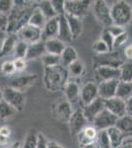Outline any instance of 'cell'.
<instances>
[{"mask_svg":"<svg viewBox=\"0 0 132 148\" xmlns=\"http://www.w3.org/2000/svg\"><path fill=\"white\" fill-rule=\"evenodd\" d=\"M37 5L38 2L15 0L13 9L8 15L6 34H17V32L24 26L28 25L31 14Z\"/></svg>","mask_w":132,"mask_h":148,"instance_id":"obj_1","label":"cell"},{"mask_svg":"<svg viewBox=\"0 0 132 148\" xmlns=\"http://www.w3.org/2000/svg\"><path fill=\"white\" fill-rule=\"evenodd\" d=\"M69 81V73L63 65H55L44 68V82L49 92H57L63 90L64 86Z\"/></svg>","mask_w":132,"mask_h":148,"instance_id":"obj_2","label":"cell"},{"mask_svg":"<svg viewBox=\"0 0 132 148\" xmlns=\"http://www.w3.org/2000/svg\"><path fill=\"white\" fill-rule=\"evenodd\" d=\"M110 16L114 25L124 28L132 21V6L123 0L114 2L110 6Z\"/></svg>","mask_w":132,"mask_h":148,"instance_id":"obj_3","label":"cell"},{"mask_svg":"<svg viewBox=\"0 0 132 148\" xmlns=\"http://www.w3.org/2000/svg\"><path fill=\"white\" fill-rule=\"evenodd\" d=\"M124 61L120 57V54L116 51H112L104 54H96L93 57L94 69L99 67H112L119 68Z\"/></svg>","mask_w":132,"mask_h":148,"instance_id":"obj_4","label":"cell"},{"mask_svg":"<svg viewBox=\"0 0 132 148\" xmlns=\"http://www.w3.org/2000/svg\"><path fill=\"white\" fill-rule=\"evenodd\" d=\"M3 100L7 104L10 105L16 112H22L25 108V93L17 91V90L9 87V86L3 88Z\"/></svg>","mask_w":132,"mask_h":148,"instance_id":"obj_5","label":"cell"},{"mask_svg":"<svg viewBox=\"0 0 132 148\" xmlns=\"http://www.w3.org/2000/svg\"><path fill=\"white\" fill-rule=\"evenodd\" d=\"M92 4L93 1L90 0H65L64 10L67 15L82 19Z\"/></svg>","mask_w":132,"mask_h":148,"instance_id":"obj_6","label":"cell"},{"mask_svg":"<svg viewBox=\"0 0 132 148\" xmlns=\"http://www.w3.org/2000/svg\"><path fill=\"white\" fill-rule=\"evenodd\" d=\"M93 11L96 19L104 26L105 28L112 25L111 16H110V6L107 1L104 0H96L93 1Z\"/></svg>","mask_w":132,"mask_h":148,"instance_id":"obj_7","label":"cell"},{"mask_svg":"<svg viewBox=\"0 0 132 148\" xmlns=\"http://www.w3.org/2000/svg\"><path fill=\"white\" fill-rule=\"evenodd\" d=\"M51 110L52 114L56 120L67 123H68L71 114L73 113L71 104L67 102L65 99H62V98L58 99L52 104Z\"/></svg>","mask_w":132,"mask_h":148,"instance_id":"obj_8","label":"cell"},{"mask_svg":"<svg viewBox=\"0 0 132 148\" xmlns=\"http://www.w3.org/2000/svg\"><path fill=\"white\" fill-rule=\"evenodd\" d=\"M16 35L19 40H22L28 45L35 44L42 40V31L29 24L24 26L21 30H19Z\"/></svg>","mask_w":132,"mask_h":148,"instance_id":"obj_9","label":"cell"},{"mask_svg":"<svg viewBox=\"0 0 132 148\" xmlns=\"http://www.w3.org/2000/svg\"><path fill=\"white\" fill-rule=\"evenodd\" d=\"M88 123L89 121L84 116L82 110L79 109L73 111V113H72L70 116V120L68 121L69 130H70L71 134L78 135L79 133H81L85 130V127H87Z\"/></svg>","mask_w":132,"mask_h":148,"instance_id":"obj_10","label":"cell"},{"mask_svg":"<svg viewBox=\"0 0 132 148\" xmlns=\"http://www.w3.org/2000/svg\"><path fill=\"white\" fill-rule=\"evenodd\" d=\"M37 79L38 76L36 74H25V75L16 76L10 80L8 86L17 90V91L25 93V91H27L29 88L35 84Z\"/></svg>","mask_w":132,"mask_h":148,"instance_id":"obj_11","label":"cell"},{"mask_svg":"<svg viewBox=\"0 0 132 148\" xmlns=\"http://www.w3.org/2000/svg\"><path fill=\"white\" fill-rule=\"evenodd\" d=\"M99 98L98 84L95 81L89 80L84 83L80 90V100L84 105H89Z\"/></svg>","mask_w":132,"mask_h":148,"instance_id":"obj_12","label":"cell"},{"mask_svg":"<svg viewBox=\"0 0 132 148\" xmlns=\"http://www.w3.org/2000/svg\"><path fill=\"white\" fill-rule=\"evenodd\" d=\"M117 118L109 113L107 110H104L101 114H98L93 121V126L98 131L99 130H107L111 126H114L116 123Z\"/></svg>","mask_w":132,"mask_h":148,"instance_id":"obj_13","label":"cell"},{"mask_svg":"<svg viewBox=\"0 0 132 148\" xmlns=\"http://www.w3.org/2000/svg\"><path fill=\"white\" fill-rule=\"evenodd\" d=\"M105 109V101L103 99H101V98H98L97 100H95L91 104L86 105L82 109V111L85 118L89 121V123H92L96 116L102 113Z\"/></svg>","mask_w":132,"mask_h":148,"instance_id":"obj_14","label":"cell"},{"mask_svg":"<svg viewBox=\"0 0 132 148\" xmlns=\"http://www.w3.org/2000/svg\"><path fill=\"white\" fill-rule=\"evenodd\" d=\"M119 80H109L102 81L100 84H98V90H99V98L104 101L109 100L111 98L116 97V88Z\"/></svg>","mask_w":132,"mask_h":148,"instance_id":"obj_15","label":"cell"},{"mask_svg":"<svg viewBox=\"0 0 132 148\" xmlns=\"http://www.w3.org/2000/svg\"><path fill=\"white\" fill-rule=\"evenodd\" d=\"M105 110L116 116L117 119L125 116V101L119 99L117 97H114L109 100L105 101Z\"/></svg>","mask_w":132,"mask_h":148,"instance_id":"obj_16","label":"cell"},{"mask_svg":"<svg viewBox=\"0 0 132 148\" xmlns=\"http://www.w3.org/2000/svg\"><path fill=\"white\" fill-rule=\"evenodd\" d=\"M80 90L81 87L77 81L69 80L63 88L64 99L70 104H75L80 99Z\"/></svg>","mask_w":132,"mask_h":148,"instance_id":"obj_17","label":"cell"},{"mask_svg":"<svg viewBox=\"0 0 132 148\" xmlns=\"http://www.w3.org/2000/svg\"><path fill=\"white\" fill-rule=\"evenodd\" d=\"M47 53L45 51L44 40H42L35 44L29 45L27 54H26V60H34V59L42 58Z\"/></svg>","mask_w":132,"mask_h":148,"instance_id":"obj_18","label":"cell"},{"mask_svg":"<svg viewBox=\"0 0 132 148\" xmlns=\"http://www.w3.org/2000/svg\"><path fill=\"white\" fill-rule=\"evenodd\" d=\"M57 39H59L64 44L71 42L73 40L70 32V28H69V25L67 23L65 14L58 16V34H57Z\"/></svg>","mask_w":132,"mask_h":148,"instance_id":"obj_19","label":"cell"},{"mask_svg":"<svg viewBox=\"0 0 132 148\" xmlns=\"http://www.w3.org/2000/svg\"><path fill=\"white\" fill-rule=\"evenodd\" d=\"M95 73L101 82L109 80H119V68L99 67L95 69Z\"/></svg>","mask_w":132,"mask_h":148,"instance_id":"obj_20","label":"cell"},{"mask_svg":"<svg viewBox=\"0 0 132 148\" xmlns=\"http://www.w3.org/2000/svg\"><path fill=\"white\" fill-rule=\"evenodd\" d=\"M58 34V16L47 21L42 29V40H49L52 38H57Z\"/></svg>","mask_w":132,"mask_h":148,"instance_id":"obj_21","label":"cell"},{"mask_svg":"<svg viewBox=\"0 0 132 148\" xmlns=\"http://www.w3.org/2000/svg\"><path fill=\"white\" fill-rule=\"evenodd\" d=\"M44 45H45L47 53L54 54V56H61L64 49L66 47L65 44H64L63 42H61L59 39H57V38H52V39L45 40Z\"/></svg>","mask_w":132,"mask_h":148,"instance_id":"obj_22","label":"cell"},{"mask_svg":"<svg viewBox=\"0 0 132 148\" xmlns=\"http://www.w3.org/2000/svg\"><path fill=\"white\" fill-rule=\"evenodd\" d=\"M17 42H18V37H17L16 34H6L1 49H0V57L6 56L12 53L14 51Z\"/></svg>","mask_w":132,"mask_h":148,"instance_id":"obj_23","label":"cell"},{"mask_svg":"<svg viewBox=\"0 0 132 148\" xmlns=\"http://www.w3.org/2000/svg\"><path fill=\"white\" fill-rule=\"evenodd\" d=\"M65 17L67 20V23H68V25H69V28H70L72 39L76 40L77 38H79V36L82 34V32H83L82 19L73 17V16L67 15V14H65Z\"/></svg>","mask_w":132,"mask_h":148,"instance_id":"obj_24","label":"cell"},{"mask_svg":"<svg viewBox=\"0 0 132 148\" xmlns=\"http://www.w3.org/2000/svg\"><path fill=\"white\" fill-rule=\"evenodd\" d=\"M76 60H78V53L76 49L73 47L66 46L60 56V64L64 67H67Z\"/></svg>","mask_w":132,"mask_h":148,"instance_id":"obj_25","label":"cell"},{"mask_svg":"<svg viewBox=\"0 0 132 148\" xmlns=\"http://www.w3.org/2000/svg\"><path fill=\"white\" fill-rule=\"evenodd\" d=\"M45 23H47V19H45V17L44 16V14L40 12V9L38 8V5H37V7L34 9V11L32 12V14H31L28 24L33 26V27L40 29V30L42 31Z\"/></svg>","mask_w":132,"mask_h":148,"instance_id":"obj_26","label":"cell"},{"mask_svg":"<svg viewBox=\"0 0 132 148\" xmlns=\"http://www.w3.org/2000/svg\"><path fill=\"white\" fill-rule=\"evenodd\" d=\"M107 134H109L111 147L118 148L122 144V142H123L125 135H124L118 128L116 127V126H111L109 130H107Z\"/></svg>","mask_w":132,"mask_h":148,"instance_id":"obj_27","label":"cell"},{"mask_svg":"<svg viewBox=\"0 0 132 148\" xmlns=\"http://www.w3.org/2000/svg\"><path fill=\"white\" fill-rule=\"evenodd\" d=\"M114 126L118 128L125 136L131 135L132 134V118L125 114V116L117 119L116 123Z\"/></svg>","mask_w":132,"mask_h":148,"instance_id":"obj_28","label":"cell"},{"mask_svg":"<svg viewBox=\"0 0 132 148\" xmlns=\"http://www.w3.org/2000/svg\"><path fill=\"white\" fill-rule=\"evenodd\" d=\"M131 96H132V83L119 81L118 84H117L116 97L123 100V101H126Z\"/></svg>","mask_w":132,"mask_h":148,"instance_id":"obj_29","label":"cell"},{"mask_svg":"<svg viewBox=\"0 0 132 148\" xmlns=\"http://www.w3.org/2000/svg\"><path fill=\"white\" fill-rule=\"evenodd\" d=\"M119 81L132 83V61H124L119 67Z\"/></svg>","mask_w":132,"mask_h":148,"instance_id":"obj_30","label":"cell"},{"mask_svg":"<svg viewBox=\"0 0 132 148\" xmlns=\"http://www.w3.org/2000/svg\"><path fill=\"white\" fill-rule=\"evenodd\" d=\"M38 8L40 9L42 14H44V16L45 17V19H47V21L57 16L54 11V9H53V7H52L51 1H49V0L38 1Z\"/></svg>","mask_w":132,"mask_h":148,"instance_id":"obj_31","label":"cell"},{"mask_svg":"<svg viewBox=\"0 0 132 148\" xmlns=\"http://www.w3.org/2000/svg\"><path fill=\"white\" fill-rule=\"evenodd\" d=\"M67 70H68L69 76L72 77H81L85 72V67L84 64L81 60H76L74 62H72L70 65L67 66Z\"/></svg>","mask_w":132,"mask_h":148,"instance_id":"obj_32","label":"cell"},{"mask_svg":"<svg viewBox=\"0 0 132 148\" xmlns=\"http://www.w3.org/2000/svg\"><path fill=\"white\" fill-rule=\"evenodd\" d=\"M16 114V111L14 110L9 104L2 100L0 102V121H6L13 118Z\"/></svg>","mask_w":132,"mask_h":148,"instance_id":"obj_33","label":"cell"},{"mask_svg":"<svg viewBox=\"0 0 132 148\" xmlns=\"http://www.w3.org/2000/svg\"><path fill=\"white\" fill-rule=\"evenodd\" d=\"M28 47H29L28 44L18 40V42H17V44L15 46V49H14V51H13L15 59H25L26 54H27V51H28Z\"/></svg>","mask_w":132,"mask_h":148,"instance_id":"obj_34","label":"cell"},{"mask_svg":"<svg viewBox=\"0 0 132 148\" xmlns=\"http://www.w3.org/2000/svg\"><path fill=\"white\" fill-rule=\"evenodd\" d=\"M37 141L38 132L34 128L30 130L25 137V141H24V145L22 148H37Z\"/></svg>","mask_w":132,"mask_h":148,"instance_id":"obj_35","label":"cell"},{"mask_svg":"<svg viewBox=\"0 0 132 148\" xmlns=\"http://www.w3.org/2000/svg\"><path fill=\"white\" fill-rule=\"evenodd\" d=\"M96 142L99 145V148H112L110 144V140L107 134V130H99L98 131L97 139Z\"/></svg>","mask_w":132,"mask_h":148,"instance_id":"obj_36","label":"cell"},{"mask_svg":"<svg viewBox=\"0 0 132 148\" xmlns=\"http://www.w3.org/2000/svg\"><path fill=\"white\" fill-rule=\"evenodd\" d=\"M40 59H42V62L44 64V68L52 67V66L59 65L60 64V56H54V54L45 53Z\"/></svg>","mask_w":132,"mask_h":148,"instance_id":"obj_37","label":"cell"},{"mask_svg":"<svg viewBox=\"0 0 132 148\" xmlns=\"http://www.w3.org/2000/svg\"><path fill=\"white\" fill-rule=\"evenodd\" d=\"M92 49L94 51H96L97 54H104V53H107V52H109V47H107V45H105L101 39L94 42V44L92 46Z\"/></svg>","mask_w":132,"mask_h":148,"instance_id":"obj_38","label":"cell"},{"mask_svg":"<svg viewBox=\"0 0 132 148\" xmlns=\"http://www.w3.org/2000/svg\"><path fill=\"white\" fill-rule=\"evenodd\" d=\"M100 39L102 40L105 45H107V47H109V51H114V37H111V35L107 32V30L105 28H104V30H103Z\"/></svg>","mask_w":132,"mask_h":148,"instance_id":"obj_39","label":"cell"},{"mask_svg":"<svg viewBox=\"0 0 132 148\" xmlns=\"http://www.w3.org/2000/svg\"><path fill=\"white\" fill-rule=\"evenodd\" d=\"M14 7L13 0H0V13L8 16Z\"/></svg>","mask_w":132,"mask_h":148,"instance_id":"obj_40","label":"cell"},{"mask_svg":"<svg viewBox=\"0 0 132 148\" xmlns=\"http://www.w3.org/2000/svg\"><path fill=\"white\" fill-rule=\"evenodd\" d=\"M1 72L4 74V75H12L16 72L15 66H14L13 61L11 60H6L2 63L1 65Z\"/></svg>","mask_w":132,"mask_h":148,"instance_id":"obj_41","label":"cell"},{"mask_svg":"<svg viewBox=\"0 0 132 148\" xmlns=\"http://www.w3.org/2000/svg\"><path fill=\"white\" fill-rule=\"evenodd\" d=\"M64 3L65 0H51V4L53 7L55 13L57 16H61L65 14V10H64Z\"/></svg>","mask_w":132,"mask_h":148,"instance_id":"obj_42","label":"cell"},{"mask_svg":"<svg viewBox=\"0 0 132 148\" xmlns=\"http://www.w3.org/2000/svg\"><path fill=\"white\" fill-rule=\"evenodd\" d=\"M82 132L89 140H91V141H96V139H97L98 130L92 125H88L87 127H85V130H84Z\"/></svg>","mask_w":132,"mask_h":148,"instance_id":"obj_43","label":"cell"},{"mask_svg":"<svg viewBox=\"0 0 132 148\" xmlns=\"http://www.w3.org/2000/svg\"><path fill=\"white\" fill-rule=\"evenodd\" d=\"M105 29H107V32L111 35V37H114V38H116V37H118V36L121 35L122 33L125 32L124 28L119 27V26H116V25H114V24H112V25H110L109 27L105 28Z\"/></svg>","mask_w":132,"mask_h":148,"instance_id":"obj_44","label":"cell"},{"mask_svg":"<svg viewBox=\"0 0 132 148\" xmlns=\"http://www.w3.org/2000/svg\"><path fill=\"white\" fill-rule=\"evenodd\" d=\"M127 39H128V33H127L126 31L124 33H122L121 35H119L118 37L114 38V49H117V47H121L123 44H125Z\"/></svg>","mask_w":132,"mask_h":148,"instance_id":"obj_45","label":"cell"},{"mask_svg":"<svg viewBox=\"0 0 132 148\" xmlns=\"http://www.w3.org/2000/svg\"><path fill=\"white\" fill-rule=\"evenodd\" d=\"M49 140L45 137V135L42 132H38V141L37 148H47L49 146Z\"/></svg>","mask_w":132,"mask_h":148,"instance_id":"obj_46","label":"cell"},{"mask_svg":"<svg viewBox=\"0 0 132 148\" xmlns=\"http://www.w3.org/2000/svg\"><path fill=\"white\" fill-rule=\"evenodd\" d=\"M13 63L16 71H18V72H22L27 67V60L26 59H15Z\"/></svg>","mask_w":132,"mask_h":148,"instance_id":"obj_47","label":"cell"},{"mask_svg":"<svg viewBox=\"0 0 132 148\" xmlns=\"http://www.w3.org/2000/svg\"><path fill=\"white\" fill-rule=\"evenodd\" d=\"M7 25H8V16L0 13V31L6 32Z\"/></svg>","mask_w":132,"mask_h":148,"instance_id":"obj_48","label":"cell"},{"mask_svg":"<svg viewBox=\"0 0 132 148\" xmlns=\"http://www.w3.org/2000/svg\"><path fill=\"white\" fill-rule=\"evenodd\" d=\"M125 112L127 116L132 118V96L125 101Z\"/></svg>","mask_w":132,"mask_h":148,"instance_id":"obj_49","label":"cell"},{"mask_svg":"<svg viewBox=\"0 0 132 148\" xmlns=\"http://www.w3.org/2000/svg\"><path fill=\"white\" fill-rule=\"evenodd\" d=\"M0 134L3 135L5 137H8L10 138L11 136V128L7 125H3L0 127Z\"/></svg>","mask_w":132,"mask_h":148,"instance_id":"obj_50","label":"cell"},{"mask_svg":"<svg viewBox=\"0 0 132 148\" xmlns=\"http://www.w3.org/2000/svg\"><path fill=\"white\" fill-rule=\"evenodd\" d=\"M124 56L127 59L132 60V46H128L124 49Z\"/></svg>","mask_w":132,"mask_h":148,"instance_id":"obj_51","label":"cell"},{"mask_svg":"<svg viewBox=\"0 0 132 148\" xmlns=\"http://www.w3.org/2000/svg\"><path fill=\"white\" fill-rule=\"evenodd\" d=\"M118 148H132V139H124Z\"/></svg>","mask_w":132,"mask_h":148,"instance_id":"obj_52","label":"cell"},{"mask_svg":"<svg viewBox=\"0 0 132 148\" xmlns=\"http://www.w3.org/2000/svg\"><path fill=\"white\" fill-rule=\"evenodd\" d=\"M47 148H64V147L59 144V143H57L55 141H49Z\"/></svg>","mask_w":132,"mask_h":148,"instance_id":"obj_53","label":"cell"},{"mask_svg":"<svg viewBox=\"0 0 132 148\" xmlns=\"http://www.w3.org/2000/svg\"><path fill=\"white\" fill-rule=\"evenodd\" d=\"M81 148H99V145H98V143L96 141H93L91 143H89V144H86L82 146Z\"/></svg>","mask_w":132,"mask_h":148,"instance_id":"obj_54","label":"cell"},{"mask_svg":"<svg viewBox=\"0 0 132 148\" xmlns=\"http://www.w3.org/2000/svg\"><path fill=\"white\" fill-rule=\"evenodd\" d=\"M8 140H9V138L8 137H5V136H3V135H1L0 134V145H6L7 144V142H8Z\"/></svg>","mask_w":132,"mask_h":148,"instance_id":"obj_55","label":"cell"},{"mask_svg":"<svg viewBox=\"0 0 132 148\" xmlns=\"http://www.w3.org/2000/svg\"><path fill=\"white\" fill-rule=\"evenodd\" d=\"M6 37V32H1L0 31V49H1L2 44H3V40Z\"/></svg>","mask_w":132,"mask_h":148,"instance_id":"obj_56","label":"cell"},{"mask_svg":"<svg viewBox=\"0 0 132 148\" xmlns=\"http://www.w3.org/2000/svg\"><path fill=\"white\" fill-rule=\"evenodd\" d=\"M9 148H21V143L19 141H16V142H13L11 144V146Z\"/></svg>","mask_w":132,"mask_h":148,"instance_id":"obj_57","label":"cell"},{"mask_svg":"<svg viewBox=\"0 0 132 148\" xmlns=\"http://www.w3.org/2000/svg\"><path fill=\"white\" fill-rule=\"evenodd\" d=\"M3 100V88L0 87V102Z\"/></svg>","mask_w":132,"mask_h":148,"instance_id":"obj_58","label":"cell"},{"mask_svg":"<svg viewBox=\"0 0 132 148\" xmlns=\"http://www.w3.org/2000/svg\"><path fill=\"white\" fill-rule=\"evenodd\" d=\"M131 46H132V45H131Z\"/></svg>","mask_w":132,"mask_h":148,"instance_id":"obj_59","label":"cell"}]
</instances>
